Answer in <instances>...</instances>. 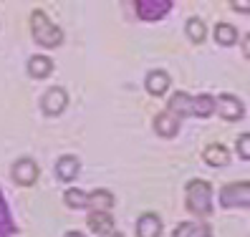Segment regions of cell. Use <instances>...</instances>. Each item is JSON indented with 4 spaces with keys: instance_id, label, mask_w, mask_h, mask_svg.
Segmentation results:
<instances>
[{
    "instance_id": "11",
    "label": "cell",
    "mask_w": 250,
    "mask_h": 237,
    "mask_svg": "<svg viewBox=\"0 0 250 237\" xmlns=\"http://www.w3.org/2000/svg\"><path fill=\"white\" fill-rule=\"evenodd\" d=\"M89 230L94 235L106 237L109 232H114V217L109 212H91L89 215Z\"/></svg>"
},
{
    "instance_id": "23",
    "label": "cell",
    "mask_w": 250,
    "mask_h": 237,
    "mask_svg": "<svg viewBox=\"0 0 250 237\" xmlns=\"http://www.w3.org/2000/svg\"><path fill=\"white\" fill-rule=\"evenodd\" d=\"M238 154H240V159H250V134H240V139H238Z\"/></svg>"
},
{
    "instance_id": "9",
    "label": "cell",
    "mask_w": 250,
    "mask_h": 237,
    "mask_svg": "<svg viewBox=\"0 0 250 237\" xmlns=\"http://www.w3.org/2000/svg\"><path fill=\"white\" fill-rule=\"evenodd\" d=\"M137 235L139 237H159L162 235V219L154 212H146L137 222Z\"/></svg>"
},
{
    "instance_id": "21",
    "label": "cell",
    "mask_w": 250,
    "mask_h": 237,
    "mask_svg": "<svg viewBox=\"0 0 250 237\" xmlns=\"http://www.w3.org/2000/svg\"><path fill=\"white\" fill-rule=\"evenodd\" d=\"M187 36L192 43H202L205 36H208V28H205V23L200 18H189L187 20Z\"/></svg>"
},
{
    "instance_id": "10",
    "label": "cell",
    "mask_w": 250,
    "mask_h": 237,
    "mask_svg": "<svg viewBox=\"0 0 250 237\" xmlns=\"http://www.w3.org/2000/svg\"><path fill=\"white\" fill-rule=\"evenodd\" d=\"M146 91H149L152 96H162V94H167V88H169V73L165 71H149L146 73Z\"/></svg>"
},
{
    "instance_id": "14",
    "label": "cell",
    "mask_w": 250,
    "mask_h": 237,
    "mask_svg": "<svg viewBox=\"0 0 250 237\" xmlns=\"http://www.w3.org/2000/svg\"><path fill=\"white\" fill-rule=\"evenodd\" d=\"M202 159L208 161L210 167H225L228 161H230V152L225 149L223 144H210L208 149H205V154H202Z\"/></svg>"
},
{
    "instance_id": "22",
    "label": "cell",
    "mask_w": 250,
    "mask_h": 237,
    "mask_svg": "<svg viewBox=\"0 0 250 237\" xmlns=\"http://www.w3.org/2000/svg\"><path fill=\"white\" fill-rule=\"evenodd\" d=\"M10 232V217H8V207H5V199L0 195V237H5Z\"/></svg>"
},
{
    "instance_id": "7",
    "label": "cell",
    "mask_w": 250,
    "mask_h": 237,
    "mask_svg": "<svg viewBox=\"0 0 250 237\" xmlns=\"http://www.w3.org/2000/svg\"><path fill=\"white\" fill-rule=\"evenodd\" d=\"M134 8L142 20H159L165 13H169L172 3L169 0H137Z\"/></svg>"
},
{
    "instance_id": "25",
    "label": "cell",
    "mask_w": 250,
    "mask_h": 237,
    "mask_svg": "<svg viewBox=\"0 0 250 237\" xmlns=\"http://www.w3.org/2000/svg\"><path fill=\"white\" fill-rule=\"evenodd\" d=\"M63 237H83V235H81V232H66Z\"/></svg>"
},
{
    "instance_id": "20",
    "label": "cell",
    "mask_w": 250,
    "mask_h": 237,
    "mask_svg": "<svg viewBox=\"0 0 250 237\" xmlns=\"http://www.w3.org/2000/svg\"><path fill=\"white\" fill-rule=\"evenodd\" d=\"M63 202L71 207V210H83V207L89 204V195H86V192H81V189H68L66 197H63Z\"/></svg>"
},
{
    "instance_id": "13",
    "label": "cell",
    "mask_w": 250,
    "mask_h": 237,
    "mask_svg": "<svg viewBox=\"0 0 250 237\" xmlns=\"http://www.w3.org/2000/svg\"><path fill=\"white\" fill-rule=\"evenodd\" d=\"M28 73H31L33 79H46L53 73V61L48 56H33L31 61H28Z\"/></svg>"
},
{
    "instance_id": "4",
    "label": "cell",
    "mask_w": 250,
    "mask_h": 237,
    "mask_svg": "<svg viewBox=\"0 0 250 237\" xmlns=\"http://www.w3.org/2000/svg\"><path fill=\"white\" fill-rule=\"evenodd\" d=\"M215 111L228 118V121H238V118H243L245 109H243V101L238 96H232V94H220L215 99Z\"/></svg>"
},
{
    "instance_id": "26",
    "label": "cell",
    "mask_w": 250,
    "mask_h": 237,
    "mask_svg": "<svg viewBox=\"0 0 250 237\" xmlns=\"http://www.w3.org/2000/svg\"><path fill=\"white\" fill-rule=\"evenodd\" d=\"M106 237H124V235H122V232H109Z\"/></svg>"
},
{
    "instance_id": "15",
    "label": "cell",
    "mask_w": 250,
    "mask_h": 237,
    "mask_svg": "<svg viewBox=\"0 0 250 237\" xmlns=\"http://www.w3.org/2000/svg\"><path fill=\"white\" fill-rule=\"evenodd\" d=\"M210 225L205 222H182L174 230V237H210Z\"/></svg>"
},
{
    "instance_id": "8",
    "label": "cell",
    "mask_w": 250,
    "mask_h": 237,
    "mask_svg": "<svg viewBox=\"0 0 250 237\" xmlns=\"http://www.w3.org/2000/svg\"><path fill=\"white\" fill-rule=\"evenodd\" d=\"M154 131L159 137H174L180 131V116H174L172 111H162V114H157V118H154Z\"/></svg>"
},
{
    "instance_id": "3",
    "label": "cell",
    "mask_w": 250,
    "mask_h": 237,
    "mask_svg": "<svg viewBox=\"0 0 250 237\" xmlns=\"http://www.w3.org/2000/svg\"><path fill=\"white\" fill-rule=\"evenodd\" d=\"M220 202H223V207H228V210H232V207H250V184L248 182H235V184L223 187Z\"/></svg>"
},
{
    "instance_id": "5",
    "label": "cell",
    "mask_w": 250,
    "mask_h": 237,
    "mask_svg": "<svg viewBox=\"0 0 250 237\" xmlns=\"http://www.w3.org/2000/svg\"><path fill=\"white\" fill-rule=\"evenodd\" d=\"M13 182L16 184H21V187H31V184H36V179H38V164L33 159H28V157H23V159H18L16 164H13Z\"/></svg>"
},
{
    "instance_id": "12",
    "label": "cell",
    "mask_w": 250,
    "mask_h": 237,
    "mask_svg": "<svg viewBox=\"0 0 250 237\" xmlns=\"http://www.w3.org/2000/svg\"><path fill=\"white\" fill-rule=\"evenodd\" d=\"M56 174H58V179H63V182H71V179H76L79 177V159L73 157V154H66L56 161Z\"/></svg>"
},
{
    "instance_id": "24",
    "label": "cell",
    "mask_w": 250,
    "mask_h": 237,
    "mask_svg": "<svg viewBox=\"0 0 250 237\" xmlns=\"http://www.w3.org/2000/svg\"><path fill=\"white\" fill-rule=\"evenodd\" d=\"M230 8H232V10H240V13L250 10V5H248V3H230Z\"/></svg>"
},
{
    "instance_id": "17",
    "label": "cell",
    "mask_w": 250,
    "mask_h": 237,
    "mask_svg": "<svg viewBox=\"0 0 250 237\" xmlns=\"http://www.w3.org/2000/svg\"><path fill=\"white\" fill-rule=\"evenodd\" d=\"M114 204V195L106 189H96L89 195V204L86 207H94V212H109V207Z\"/></svg>"
},
{
    "instance_id": "6",
    "label": "cell",
    "mask_w": 250,
    "mask_h": 237,
    "mask_svg": "<svg viewBox=\"0 0 250 237\" xmlns=\"http://www.w3.org/2000/svg\"><path fill=\"white\" fill-rule=\"evenodd\" d=\"M41 106H43V111H46L48 116H58V114H63V109L68 106V94L63 91L61 86H53V88H48V91L43 94Z\"/></svg>"
},
{
    "instance_id": "19",
    "label": "cell",
    "mask_w": 250,
    "mask_h": 237,
    "mask_svg": "<svg viewBox=\"0 0 250 237\" xmlns=\"http://www.w3.org/2000/svg\"><path fill=\"white\" fill-rule=\"evenodd\" d=\"M212 111H215V99H212V96L200 94V96H195V99H192V116L205 118V116H210Z\"/></svg>"
},
{
    "instance_id": "16",
    "label": "cell",
    "mask_w": 250,
    "mask_h": 237,
    "mask_svg": "<svg viewBox=\"0 0 250 237\" xmlns=\"http://www.w3.org/2000/svg\"><path fill=\"white\" fill-rule=\"evenodd\" d=\"M174 116H189L192 114V96L185 94V91H177L172 99H169V109Z\"/></svg>"
},
{
    "instance_id": "2",
    "label": "cell",
    "mask_w": 250,
    "mask_h": 237,
    "mask_svg": "<svg viewBox=\"0 0 250 237\" xmlns=\"http://www.w3.org/2000/svg\"><path fill=\"white\" fill-rule=\"evenodd\" d=\"M187 207L189 212L208 217L212 212V187L205 179H192L187 184Z\"/></svg>"
},
{
    "instance_id": "1",
    "label": "cell",
    "mask_w": 250,
    "mask_h": 237,
    "mask_svg": "<svg viewBox=\"0 0 250 237\" xmlns=\"http://www.w3.org/2000/svg\"><path fill=\"white\" fill-rule=\"evenodd\" d=\"M31 31L38 46L43 48H56L63 43V31L58 28L43 10H33L31 13Z\"/></svg>"
},
{
    "instance_id": "18",
    "label": "cell",
    "mask_w": 250,
    "mask_h": 237,
    "mask_svg": "<svg viewBox=\"0 0 250 237\" xmlns=\"http://www.w3.org/2000/svg\"><path fill=\"white\" fill-rule=\"evenodd\" d=\"M215 40L220 46H235L238 43V31L230 23H217L215 25Z\"/></svg>"
}]
</instances>
